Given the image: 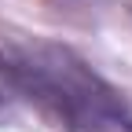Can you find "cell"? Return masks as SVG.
<instances>
[{"label": "cell", "instance_id": "1", "mask_svg": "<svg viewBox=\"0 0 132 132\" xmlns=\"http://www.w3.org/2000/svg\"><path fill=\"white\" fill-rule=\"evenodd\" d=\"M0 106H33L70 132H132V103L70 48H0Z\"/></svg>", "mask_w": 132, "mask_h": 132}]
</instances>
